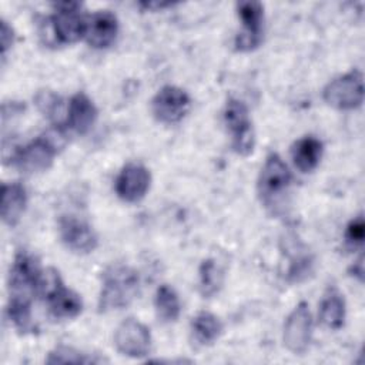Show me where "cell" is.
Here are the masks:
<instances>
[{
	"mask_svg": "<svg viewBox=\"0 0 365 365\" xmlns=\"http://www.w3.org/2000/svg\"><path fill=\"white\" fill-rule=\"evenodd\" d=\"M67 143L64 127L54 124L50 130L17 148L11 155V164L24 174H37L47 171Z\"/></svg>",
	"mask_w": 365,
	"mask_h": 365,
	"instance_id": "cell-1",
	"label": "cell"
},
{
	"mask_svg": "<svg viewBox=\"0 0 365 365\" xmlns=\"http://www.w3.org/2000/svg\"><path fill=\"white\" fill-rule=\"evenodd\" d=\"M140 289L138 272L125 264H111L101 275L98 311L110 312L128 307Z\"/></svg>",
	"mask_w": 365,
	"mask_h": 365,
	"instance_id": "cell-2",
	"label": "cell"
},
{
	"mask_svg": "<svg viewBox=\"0 0 365 365\" xmlns=\"http://www.w3.org/2000/svg\"><path fill=\"white\" fill-rule=\"evenodd\" d=\"M291 184L292 175L288 165L279 154L269 153L261 167L257 191L261 202L271 214L278 215L284 212Z\"/></svg>",
	"mask_w": 365,
	"mask_h": 365,
	"instance_id": "cell-3",
	"label": "cell"
},
{
	"mask_svg": "<svg viewBox=\"0 0 365 365\" xmlns=\"http://www.w3.org/2000/svg\"><path fill=\"white\" fill-rule=\"evenodd\" d=\"M38 295L46 301L48 314L54 319H73L83 311L81 297L64 285L58 271L54 268L41 272Z\"/></svg>",
	"mask_w": 365,
	"mask_h": 365,
	"instance_id": "cell-4",
	"label": "cell"
},
{
	"mask_svg": "<svg viewBox=\"0 0 365 365\" xmlns=\"http://www.w3.org/2000/svg\"><path fill=\"white\" fill-rule=\"evenodd\" d=\"M41 269L38 261L29 252L16 254L9 271V302L30 305L38 295Z\"/></svg>",
	"mask_w": 365,
	"mask_h": 365,
	"instance_id": "cell-5",
	"label": "cell"
},
{
	"mask_svg": "<svg viewBox=\"0 0 365 365\" xmlns=\"http://www.w3.org/2000/svg\"><path fill=\"white\" fill-rule=\"evenodd\" d=\"M224 124L231 134V147L240 155H250L255 145V133L248 107L238 98H228L224 107Z\"/></svg>",
	"mask_w": 365,
	"mask_h": 365,
	"instance_id": "cell-6",
	"label": "cell"
},
{
	"mask_svg": "<svg viewBox=\"0 0 365 365\" xmlns=\"http://www.w3.org/2000/svg\"><path fill=\"white\" fill-rule=\"evenodd\" d=\"M324 101L336 110H355L364 101V76L359 70H351L331 80L322 91Z\"/></svg>",
	"mask_w": 365,
	"mask_h": 365,
	"instance_id": "cell-7",
	"label": "cell"
},
{
	"mask_svg": "<svg viewBox=\"0 0 365 365\" xmlns=\"http://www.w3.org/2000/svg\"><path fill=\"white\" fill-rule=\"evenodd\" d=\"M50 17L54 37L61 44H73L86 34L87 17L81 13V4L74 1H60L53 4Z\"/></svg>",
	"mask_w": 365,
	"mask_h": 365,
	"instance_id": "cell-8",
	"label": "cell"
},
{
	"mask_svg": "<svg viewBox=\"0 0 365 365\" xmlns=\"http://www.w3.org/2000/svg\"><path fill=\"white\" fill-rule=\"evenodd\" d=\"M191 108V98L185 90L177 86H164L151 101V111L160 123H180Z\"/></svg>",
	"mask_w": 365,
	"mask_h": 365,
	"instance_id": "cell-9",
	"label": "cell"
},
{
	"mask_svg": "<svg viewBox=\"0 0 365 365\" xmlns=\"http://www.w3.org/2000/svg\"><path fill=\"white\" fill-rule=\"evenodd\" d=\"M312 315L309 305L305 301H301L287 317L284 324L282 341L288 351L302 355L312 338Z\"/></svg>",
	"mask_w": 365,
	"mask_h": 365,
	"instance_id": "cell-10",
	"label": "cell"
},
{
	"mask_svg": "<svg viewBox=\"0 0 365 365\" xmlns=\"http://www.w3.org/2000/svg\"><path fill=\"white\" fill-rule=\"evenodd\" d=\"M114 345L121 355L143 358L151 351V332L141 321L127 318L114 332Z\"/></svg>",
	"mask_w": 365,
	"mask_h": 365,
	"instance_id": "cell-11",
	"label": "cell"
},
{
	"mask_svg": "<svg viewBox=\"0 0 365 365\" xmlns=\"http://www.w3.org/2000/svg\"><path fill=\"white\" fill-rule=\"evenodd\" d=\"M237 13L242 23V30L235 37V50L252 51L262 41L264 7L258 1H240Z\"/></svg>",
	"mask_w": 365,
	"mask_h": 365,
	"instance_id": "cell-12",
	"label": "cell"
},
{
	"mask_svg": "<svg viewBox=\"0 0 365 365\" xmlns=\"http://www.w3.org/2000/svg\"><path fill=\"white\" fill-rule=\"evenodd\" d=\"M61 242L76 254L93 252L98 245V237L93 227L76 215H61L58 220Z\"/></svg>",
	"mask_w": 365,
	"mask_h": 365,
	"instance_id": "cell-13",
	"label": "cell"
},
{
	"mask_svg": "<svg viewBox=\"0 0 365 365\" xmlns=\"http://www.w3.org/2000/svg\"><path fill=\"white\" fill-rule=\"evenodd\" d=\"M151 174L147 167L140 163L125 164L114 182L115 194L124 202H138L141 201L147 191L150 190Z\"/></svg>",
	"mask_w": 365,
	"mask_h": 365,
	"instance_id": "cell-14",
	"label": "cell"
},
{
	"mask_svg": "<svg viewBox=\"0 0 365 365\" xmlns=\"http://www.w3.org/2000/svg\"><path fill=\"white\" fill-rule=\"evenodd\" d=\"M118 34V20L110 10H98L87 17L86 41L94 48L110 47Z\"/></svg>",
	"mask_w": 365,
	"mask_h": 365,
	"instance_id": "cell-15",
	"label": "cell"
},
{
	"mask_svg": "<svg viewBox=\"0 0 365 365\" xmlns=\"http://www.w3.org/2000/svg\"><path fill=\"white\" fill-rule=\"evenodd\" d=\"M98 111L93 100L83 91L71 96L67 106L66 125L77 134H86L94 125Z\"/></svg>",
	"mask_w": 365,
	"mask_h": 365,
	"instance_id": "cell-16",
	"label": "cell"
},
{
	"mask_svg": "<svg viewBox=\"0 0 365 365\" xmlns=\"http://www.w3.org/2000/svg\"><path fill=\"white\" fill-rule=\"evenodd\" d=\"M27 207V191L20 182H4L1 185L0 214L6 225L14 227L21 220Z\"/></svg>",
	"mask_w": 365,
	"mask_h": 365,
	"instance_id": "cell-17",
	"label": "cell"
},
{
	"mask_svg": "<svg viewBox=\"0 0 365 365\" xmlns=\"http://www.w3.org/2000/svg\"><path fill=\"white\" fill-rule=\"evenodd\" d=\"M346 305L345 298L336 287H328L321 302L318 317L324 327L329 329H339L345 322Z\"/></svg>",
	"mask_w": 365,
	"mask_h": 365,
	"instance_id": "cell-18",
	"label": "cell"
},
{
	"mask_svg": "<svg viewBox=\"0 0 365 365\" xmlns=\"http://www.w3.org/2000/svg\"><path fill=\"white\" fill-rule=\"evenodd\" d=\"M324 151L322 141L314 135H305L297 140L291 147V157L294 165L301 173H311L321 161Z\"/></svg>",
	"mask_w": 365,
	"mask_h": 365,
	"instance_id": "cell-19",
	"label": "cell"
},
{
	"mask_svg": "<svg viewBox=\"0 0 365 365\" xmlns=\"http://www.w3.org/2000/svg\"><path fill=\"white\" fill-rule=\"evenodd\" d=\"M191 338L200 346L212 345L222 334V324L220 318L208 311L198 312L190 324Z\"/></svg>",
	"mask_w": 365,
	"mask_h": 365,
	"instance_id": "cell-20",
	"label": "cell"
},
{
	"mask_svg": "<svg viewBox=\"0 0 365 365\" xmlns=\"http://www.w3.org/2000/svg\"><path fill=\"white\" fill-rule=\"evenodd\" d=\"M154 308L157 318L161 322H175L181 312V304L175 289L168 284H161L154 295Z\"/></svg>",
	"mask_w": 365,
	"mask_h": 365,
	"instance_id": "cell-21",
	"label": "cell"
},
{
	"mask_svg": "<svg viewBox=\"0 0 365 365\" xmlns=\"http://www.w3.org/2000/svg\"><path fill=\"white\" fill-rule=\"evenodd\" d=\"M224 282L222 269L214 259H204L198 271V289L204 298H211L221 289Z\"/></svg>",
	"mask_w": 365,
	"mask_h": 365,
	"instance_id": "cell-22",
	"label": "cell"
},
{
	"mask_svg": "<svg viewBox=\"0 0 365 365\" xmlns=\"http://www.w3.org/2000/svg\"><path fill=\"white\" fill-rule=\"evenodd\" d=\"M46 362L47 364H93V362H100V359H96L76 348L60 345L48 354V358L46 359Z\"/></svg>",
	"mask_w": 365,
	"mask_h": 365,
	"instance_id": "cell-23",
	"label": "cell"
},
{
	"mask_svg": "<svg viewBox=\"0 0 365 365\" xmlns=\"http://www.w3.org/2000/svg\"><path fill=\"white\" fill-rule=\"evenodd\" d=\"M7 317L10 322L14 325V328L21 332H34L36 324L31 317V307L30 305H21V304H7Z\"/></svg>",
	"mask_w": 365,
	"mask_h": 365,
	"instance_id": "cell-24",
	"label": "cell"
},
{
	"mask_svg": "<svg viewBox=\"0 0 365 365\" xmlns=\"http://www.w3.org/2000/svg\"><path fill=\"white\" fill-rule=\"evenodd\" d=\"M36 104L44 115L54 121V124L63 125L58 117V114L61 113V98L57 94L50 90L38 91V94L36 96Z\"/></svg>",
	"mask_w": 365,
	"mask_h": 365,
	"instance_id": "cell-25",
	"label": "cell"
},
{
	"mask_svg": "<svg viewBox=\"0 0 365 365\" xmlns=\"http://www.w3.org/2000/svg\"><path fill=\"white\" fill-rule=\"evenodd\" d=\"M365 238V224L362 215L355 217L349 221L345 230V241L351 247H361Z\"/></svg>",
	"mask_w": 365,
	"mask_h": 365,
	"instance_id": "cell-26",
	"label": "cell"
},
{
	"mask_svg": "<svg viewBox=\"0 0 365 365\" xmlns=\"http://www.w3.org/2000/svg\"><path fill=\"white\" fill-rule=\"evenodd\" d=\"M14 43V31L11 26L7 24L6 20H1V29H0V44H1V57H6L7 50Z\"/></svg>",
	"mask_w": 365,
	"mask_h": 365,
	"instance_id": "cell-27",
	"label": "cell"
},
{
	"mask_svg": "<svg viewBox=\"0 0 365 365\" xmlns=\"http://www.w3.org/2000/svg\"><path fill=\"white\" fill-rule=\"evenodd\" d=\"M351 272L354 277H356L359 281H362V278H364V257L362 255L354 262V265L351 267Z\"/></svg>",
	"mask_w": 365,
	"mask_h": 365,
	"instance_id": "cell-28",
	"label": "cell"
}]
</instances>
